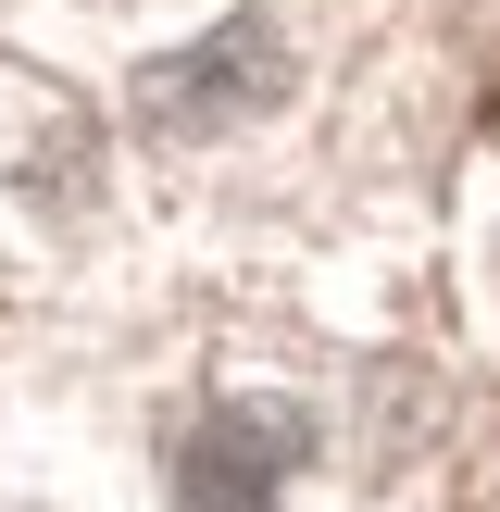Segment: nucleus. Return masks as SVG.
Listing matches in <instances>:
<instances>
[{
  "instance_id": "f257e3e1",
  "label": "nucleus",
  "mask_w": 500,
  "mask_h": 512,
  "mask_svg": "<svg viewBox=\"0 0 500 512\" xmlns=\"http://www.w3.org/2000/svg\"><path fill=\"white\" fill-rule=\"evenodd\" d=\"M275 100H288V25L275 13H225V25H200L188 50H163L138 75V125L150 138H238Z\"/></svg>"
},
{
  "instance_id": "f03ea898",
  "label": "nucleus",
  "mask_w": 500,
  "mask_h": 512,
  "mask_svg": "<svg viewBox=\"0 0 500 512\" xmlns=\"http://www.w3.org/2000/svg\"><path fill=\"white\" fill-rule=\"evenodd\" d=\"M288 463H300V413L288 400H263V413L225 400V413L175 450V500L188 512H263L275 488H288Z\"/></svg>"
}]
</instances>
